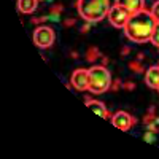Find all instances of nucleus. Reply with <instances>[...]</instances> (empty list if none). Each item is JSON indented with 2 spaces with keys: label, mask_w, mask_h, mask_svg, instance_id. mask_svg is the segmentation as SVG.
Wrapping results in <instances>:
<instances>
[{
  "label": "nucleus",
  "mask_w": 159,
  "mask_h": 159,
  "mask_svg": "<svg viewBox=\"0 0 159 159\" xmlns=\"http://www.w3.org/2000/svg\"><path fill=\"white\" fill-rule=\"evenodd\" d=\"M70 56H72V57H75V59H76V57H78V52H75V51H73V52H70Z\"/></svg>",
  "instance_id": "obj_23"
},
{
  "label": "nucleus",
  "mask_w": 159,
  "mask_h": 159,
  "mask_svg": "<svg viewBox=\"0 0 159 159\" xmlns=\"http://www.w3.org/2000/svg\"><path fill=\"white\" fill-rule=\"evenodd\" d=\"M145 83L151 89L159 88V65H154V67H150L147 70V73H145Z\"/></svg>",
  "instance_id": "obj_9"
},
{
  "label": "nucleus",
  "mask_w": 159,
  "mask_h": 159,
  "mask_svg": "<svg viewBox=\"0 0 159 159\" xmlns=\"http://www.w3.org/2000/svg\"><path fill=\"white\" fill-rule=\"evenodd\" d=\"M129 67H130V70H134V72H139V73H142V72H143V67H142V64H140V62H135V61L129 62Z\"/></svg>",
  "instance_id": "obj_17"
},
{
  "label": "nucleus",
  "mask_w": 159,
  "mask_h": 159,
  "mask_svg": "<svg viewBox=\"0 0 159 159\" xmlns=\"http://www.w3.org/2000/svg\"><path fill=\"white\" fill-rule=\"evenodd\" d=\"M115 3L126 8L129 13H132V15L145 10V0H115Z\"/></svg>",
  "instance_id": "obj_8"
},
{
  "label": "nucleus",
  "mask_w": 159,
  "mask_h": 159,
  "mask_svg": "<svg viewBox=\"0 0 159 159\" xmlns=\"http://www.w3.org/2000/svg\"><path fill=\"white\" fill-rule=\"evenodd\" d=\"M151 15H153V18L156 19V22H159V0L157 2H154V5L151 7Z\"/></svg>",
  "instance_id": "obj_15"
},
{
  "label": "nucleus",
  "mask_w": 159,
  "mask_h": 159,
  "mask_svg": "<svg viewBox=\"0 0 159 159\" xmlns=\"http://www.w3.org/2000/svg\"><path fill=\"white\" fill-rule=\"evenodd\" d=\"M91 25H92V22H86L83 27H81V32H88V30L91 29Z\"/></svg>",
  "instance_id": "obj_20"
},
{
  "label": "nucleus",
  "mask_w": 159,
  "mask_h": 159,
  "mask_svg": "<svg viewBox=\"0 0 159 159\" xmlns=\"http://www.w3.org/2000/svg\"><path fill=\"white\" fill-rule=\"evenodd\" d=\"M73 24H75V19H65V22H64V25H67V27H70Z\"/></svg>",
  "instance_id": "obj_21"
},
{
  "label": "nucleus",
  "mask_w": 159,
  "mask_h": 159,
  "mask_svg": "<svg viewBox=\"0 0 159 159\" xmlns=\"http://www.w3.org/2000/svg\"><path fill=\"white\" fill-rule=\"evenodd\" d=\"M100 56H102L100 51H99V48H96V46H91V48L86 51V61H88V62H94V61H97Z\"/></svg>",
  "instance_id": "obj_12"
},
{
  "label": "nucleus",
  "mask_w": 159,
  "mask_h": 159,
  "mask_svg": "<svg viewBox=\"0 0 159 159\" xmlns=\"http://www.w3.org/2000/svg\"><path fill=\"white\" fill-rule=\"evenodd\" d=\"M43 2H46V0H43Z\"/></svg>",
  "instance_id": "obj_24"
},
{
  "label": "nucleus",
  "mask_w": 159,
  "mask_h": 159,
  "mask_svg": "<svg viewBox=\"0 0 159 159\" xmlns=\"http://www.w3.org/2000/svg\"><path fill=\"white\" fill-rule=\"evenodd\" d=\"M54 38H56L54 30L48 27V25H38L34 30V43L37 48H42V49L51 48L52 43H54Z\"/></svg>",
  "instance_id": "obj_4"
},
{
  "label": "nucleus",
  "mask_w": 159,
  "mask_h": 159,
  "mask_svg": "<svg viewBox=\"0 0 159 159\" xmlns=\"http://www.w3.org/2000/svg\"><path fill=\"white\" fill-rule=\"evenodd\" d=\"M76 10L86 22L96 24L107 18L110 11V0H78Z\"/></svg>",
  "instance_id": "obj_2"
},
{
  "label": "nucleus",
  "mask_w": 159,
  "mask_h": 159,
  "mask_svg": "<svg viewBox=\"0 0 159 159\" xmlns=\"http://www.w3.org/2000/svg\"><path fill=\"white\" fill-rule=\"evenodd\" d=\"M130 16H132V13H129L126 8L119 7L116 3L113 7H110V11H108V15H107L110 24L113 25V27H116V29H124V25L127 24V21L130 19Z\"/></svg>",
  "instance_id": "obj_5"
},
{
  "label": "nucleus",
  "mask_w": 159,
  "mask_h": 159,
  "mask_svg": "<svg viewBox=\"0 0 159 159\" xmlns=\"http://www.w3.org/2000/svg\"><path fill=\"white\" fill-rule=\"evenodd\" d=\"M86 107L91 108L96 115H99V116L103 118V119L108 118V110H107V107H105L102 102H99V100H86Z\"/></svg>",
  "instance_id": "obj_11"
},
{
  "label": "nucleus",
  "mask_w": 159,
  "mask_h": 159,
  "mask_svg": "<svg viewBox=\"0 0 159 159\" xmlns=\"http://www.w3.org/2000/svg\"><path fill=\"white\" fill-rule=\"evenodd\" d=\"M62 10H64V8H62V5H54V7L51 8V13L48 15V19L57 21V19H59V15L62 13Z\"/></svg>",
  "instance_id": "obj_13"
},
{
  "label": "nucleus",
  "mask_w": 159,
  "mask_h": 159,
  "mask_svg": "<svg viewBox=\"0 0 159 159\" xmlns=\"http://www.w3.org/2000/svg\"><path fill=\"white\" fill-rule=\"evenodd\" d=\"M123 88L127 89V91H132V89H134V83H132V81H126V83L123 84Z\"/></svg>",
  "instance_id": "obj_19"
},
{
  "label": "nucleus",
  "mask_w": 159,
  "mask_h": 159,
  "mask_svg": "<svg viewBox=\"0 0 159 159\" xmlns=\"http://www.w3.org/2000/svg\"><path fill=\"white\" fill-rule=\"evenodd\" d=\"M157 91H159V88H157Z\"/></svg>",
  "instance_id": "obj_25"
},
{
  "label": "nucleus",
  "mask_w": 159,
  "mask_h": 159,
  "mask_svg": "<svg viewBox=\"0 0 159 159\" xmlns=\"http://www.w3.org/2000/svg\"><path fill=\"white\" fill-rule=\"evenodd\" d=\"M121 54L124 56V54H129V48H124L123 51H121Z\"/></svg>",
  "instance_id": "obj_22"
},
{
  "label": "nucleus",
  "mask_w": 159,
  "mask_h": 159,
  "mask_svg": "<svg viewBox=\"0 0 159 159\" xmlns=\"http://www.w3.org/2000/svg\"><path fill=\"white\" fill-rule=\"evenodd\" d=\"M70 81L76 91H89V70L76 69L70 76Z\"/></svg>",
  "instance_id": "obj_6"
},
{
  "label": "nucleus",
  "mask_w": 159,
  "mask_h": 159,
  "mask_svg": "<svg viewBox=\"0 0 159 159\" xmlns=\"http://www.w3.org/2000/svg\"><path fill=\"white\" fill-rule=\"evenodd\" d=\"M135 121L137 119L132 115H129L127 111H116L111 116V124L118 129H121V130H129L132 126H134Z\"/></svg>",
  "instance_id": "obj_7"
},
{
  "label": "nucleus",
  "mask_w": 159,
  "mask_h": 159,
  "mask_svg": "<svg viewBox=\"0 0 159 159\" xmlns=\"http://www.w3.org/2000/svg\"><path fill=\"white\" fill-rule=\"evenodd\" d=\"M143 139H145V142H148V143H153V142H156V132H153V130L145 132Z\"/></svg>",
  "instance_id": "obj_16"
},
{
  "label": "nucleus",
  "mask_w": 159,
  "mask_h": 159,
  "mask_svg": "<svg viewBox=\"0 0 159 159\" xmlns=\"http://www.w3.org/2000/svg\"><path fill=\"white\" fill-rule=\"evenodd\" d=\"M150 42H151L156 48H159V22H156V25H154V30H153V35H151Z\"/></svg>",
  "instance_id": "obj_14"
},
{
  "label": "nucleus",
  "mask_w": 159,
  "mask_h": 159,
  "mask_svg": "<svg viewBox=\"0 0 159 159\" xmlns=\"http://www.w3.org/2000/svg\"><path fill=\"white\" fill-rule=\"evenodd\" d=\"M111 88V73L105 65H94L89 69V91L92 94H103Z\"/></svg>",
  "instance_id": "obj_3"
},
{
  "label": "nucleus",
  "mask_w": 159,
  "mask_h": 159,
  "mask_svg": "<svg viewBox=\"0 0 159 159\" xmlns=\"http://www.w3.org/2000/svg\"><path fill=\"white\" fill-rule=\"evenodd\" d=\"M119 88H121V81H119V80H115L113 84H111V89H113V91H118Z\"/></svg>",
  "instance_id": "obj_18"
},
{
  "label": "nucleus",
  "mask_w": 159,
  "mask_h": 159,
  "mask_svg": "<svg viewBox=\"0 0 159 159\" xmlns=\"http://www.w3.org/2000/svg\"><path fill=\"white\" fill-rule=\"evenodd\" d=\"M154 25H156V19L153 18L151 11L142 10L130 16V19L124 25V34L134 43H147L151 40Z\"/></svg>",
  "instance_id": "obj_1"
},
{
  "label": "nucleus",
  "mask_w": 159,
  "mask_h": 159,
  "mask_svg": "<svg viewBox=\"0 0 159 159\" xmlns=\"http://www.w3.org/2000/svg\"><path fill=\"white\" fill-rule=\"evenodd\" d=\"M40 0H18V11L22 15H32L37 11Z\"/></svg>",
  "instance_id": "obj_10"
}]
</instances>
